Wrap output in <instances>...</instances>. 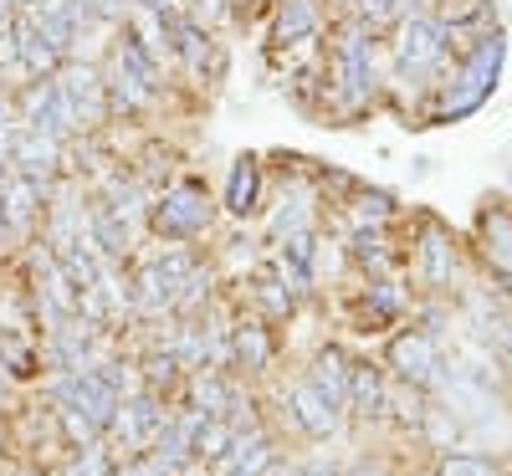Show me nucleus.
I'll list each match as a JSON object with an SVG mask.
<instances>
[{"instance_id": "13", "label": "nucleus", "mask_w": 512, "mask_h": 476, "mask_svg": "<svg viewBox=\"0 0 512 476\" xmlns=\"http://www.w3.org/2000/svg\"><path fill=\"white\" fill-rule=\"evenodd\" d=\"M277 359V338H272V323L267 318H241L231 328V369L241 374H267Z\"/></svg>"}, {"instance_id": "12", "label": "nucleus", "mask_w": 512, "mask_h": 476, "mask_svg": "<svg viewBox=\"0 0 512 476\" xmlns=\"http://www.w3.org/2000/svg\"><path fill=\"white\" fill-rule=\"evenodd\" d=\"M344 415H354L359 425H374V420L390 415V374H384V364H374V359H354Z\"/></svg>"}, {"instance_id": "23", "label": "nucleus", "mask_w": 512, "mask_h": 476, "mask_svg": "<svg viewBox=\"0 0 512 476\" xmlns=\"http://www.w3.org/2000/svg\"><path fill=\"white\" fill-rule=\"evenodd\" d=\"M390 215H395V195L390 190H359L354 226H390Z\"/></svg>"}, {"instance_id": "15", "label": "nucleus", "mask_w": 512, "mask_h": 476, "mask_svg": "<svg viewBox=\"0 0 512 476\" xmlns=\"http://www.w3.org/2000/svg\"><path fill=\"white\" fill-rule=\"evenodd\" d=\"M11 164L21 169V175L52 185L57 169H62V139H47L36 134V128H16V144H11Z\"/></svg>"}, {"instance_id": "10", "label": "nucleus", "mask_w": 512, "mask_h": 476, "mask_svg": "<svg viewBox=\"0 0 512 476\" xmlns=\"http://www.w3.org/2000/svg\"><path fill=\"white\" fill-rule=\"evenodd\" d=\"M477 251H482L487 272L497 277V287L512 292V205L487 200L477 210Z\"/></svg>"}, {"instance_id": "5", "label": "nucleus", "mask_w": 512, "mask_h": 476, "mask_svg": "<svg viewBox=\"0 0 512 476\" xmlns=\"http://www.w3.org/2000/svg\"><path fill=\"white\" fill-rule=\"evenodd\" d=\"M379 88V72H374V31L349 21L338 31V47H333V98L344 108H364Z\"/></svg>"}, {"instance_id": "7", "label": "nucleus", "mask_w": 512, "mask_h": 476, "mask_svg": "<svg viewBox=\"0 0 512 476\" xmlns=\"http://www.w3.org/2000/svg\"><path fill=\"white\" fill-rule=\"evenodd\" d=\"M415 277L431 297H446L461 277V246L441 215H420L415 221Z\"/></svg>"}, {"instance_id": "6", "label": "nucleus", "mask_w": 512, "mask_h": 476, "mask_svg": "<svg viewBox=\"0 0 512 476\" xmlns=\"http://www.w3.org/2000/svg\"><path fill=\"white\" fill-rule=\"evenodd\" d=\"M164 425H169V410H164V395H154V389H134V395H123L118 400V415L108 425V446L118 461L128 456H149L154 441L164 436Z\"/></svg>"}, {"instance_id": "22", "label": "nucleus", "mask_w": 512, "mask_h": 476, "mask_svg": "<svg viewBox=\"0 0 512 476\" xmlns=\"http://www.w3.org/2000/svg\"><path fill=\"white\" fill-rule=\"evenodd\" d=\"M436 476H497V461L487 451H441Z\"/></svg>"}, {"instance_id": "16", "label": "nucleus", "mask_w": 512, "mask_h": 476, "mask_svg": "<svg viewBox=\"0 0 512 476\" xmlns=\"http://www.w3.org/2000/svg\"><path fill=\"white\" fill-rule=\"evenodd\" d=\"M57 82H62V93L77 103V113H82V128L103 123V113H108V88H103V72H98V67H77V62H62Z\"/></svg>"}, {"instance_id": "8", "label": "nucleus", "mask_w": 512, "mask_h": 476, "mask_svg": "<svg viewBox=\"0 0 512 476\" xmlns=\"http://www.w3.org/2000/svg\"><path fill=\"white\" fill-rule=\"evenodd\" d=\"M195 267H200V256L180 251V246L149 256V262L139 267V277H134V308L139 313H175V302H180Z\"/></svg>"}, {"instance_id": "4", "label": "nucleus", "mask_w": 512, "mask_h": 476, "mask_svg": "<svg viewBox=\"0 0 512 476\" xmlns=\"http://www.w3.org/2000/svg\"><path fill=\"white\" fill-rule=\"evenodd\" d=\"M451 21L446 16H431V11H420V16H405L400 31H395V82H431L451 52Z\"/></svg>"}, {"instance_id": "26", "label": "nucleus", "mask_w": 512, "mask_h": 476, "mask_svg": "<svg viewBox=\"0 0 512 476\" xmlns=\"http://www.w3.org/2000/svg\"><path fill=\"white\" fill-rule=\"evenodd\" d=\"M6 384H11V374H6V369H0V405H6Z\"/></svg>"}, {"instance_id": "17", "label": "nucleus", "mask_w": 512, "mask_h": 476, "mask_svg": "<svg viewBox=\"0 0 512 476\" xmlns=\"http://www.w3.org/2000/svg\"><path fill=\"white\" fill-rule=\"evenodd\" d=\"M221 205H226V215H236V221H251V215L262 210V159H256V154L231 159Z\"/></svg>"}, {"instance_id": "9", "label": "nucleus", "mask_w": 512, "mask_h": 476, "mask_svg": "<svg viewBox=\"0 0 512 476\" xmlns=\"http://www.w3.org/2000/svg\"><path fill=\"white\" fill-rule=\"evenodd\" d=\"M441 359H446L441 338L425 333L420 323H400V333H390V343H384V374L400 384H415V389H431Z\"/></svg>"}, {"instance_id": "24", "label": "nucleus", "mask_w": 512, "mask_h": 476, "mask_svg": "<svg viewBox=\"0 0 512 476\" xmlns=\"http://www.w3.org/2000/svg\"><path fill=\"white\" fill-rule=\"evenodd\" d=\"M344 476H390V471H384L379 461H354V466H349Z\"/></svg>"}, {"instance_id": "20", "label": "nucleus", "mask_w": 512, "mask_h": 476, "mask_svg": "<svg viewBox=\"0 0 512 476\" xmlns=\"http://www.w3.org/2000/svg\"><path fill=\"white\" fill-rule=\"evenodd\" d=\"M297 231H313V195H308V190L282 195V210L272 215V226H267L272 246H277V241H287V236H297Z\"/></svg>"}, {"instance_id": "25", "label": "nucleus", "mask_w": 512, "mask_h": 476, "mask_svg": "<svg viewBox=\"0 0 512 476\" xmlns=\"http://www.w3.org/2000/svg\"><path fill=\"white\" fill-rule=\"evenodd\" d=\"M11 246V226H6V210H0V251Z\"/></svg>"}, {"instance_id": "1", "label": "nucleus", "mask_w": 512, "mask_h": 476, "mask_svg": "<svg viewBox=\"0 0 512 476\" xmlns=\"http://www.w3.org/2000/svg\"><path fill=\"white\" fill-rule=\"evenodd\" d=\"M502 67H507V36L492 26L482 36H472V47L461 52L451 82L441 88V103L425 113L420 128H441V123H461V118H472L492 93H497V82H502Z\"/></svg>"}, {"instance_id": "14", "label": "nucleus", "mask_w": 512, "mask_h": 476, "mask_svg": "<svg viewBox=\"0 0 512 476\" xmlns=\"http://www.w3.org/2000/svg\"><path fill=\"white\" fill-rule=\"evenodd\" d=\"M88 241H93V251L103 256V262H128V251H134V226H128L108 200H93L88 205Z\"/></svg>"}, {"instance_id": "11", "label": "nucleus", "mask_w": 512, "mask_h": 476, "mask_svg": "<svg viewBox=\"0 0 512 476\" xmlns=\"http://www.w3.org/2000/svg\"><path fill=\"white\" fill-rule=\"evenodd\" d=\"M287 415H292V425L303 430L308 441H333L338 430H344V410H333L318 389L308 384V374H297L292 384H287Z\"/></svg>"}, {"instance_id": "21", "label": "nucleus", "mask_w": 512, "mask_h": 476, "mask_svg": "<svg viewBox=\"0 0 512 476\" xmlns=\"http://www.w3.org/2000/svg\"><path fill=\"white\" fill-rule=\"evenodd\" d=\"M349 256H354L359 267L379 272L384 262H390V246H384V226H354V236H349Z\"/></svg>"}, {"instance_id": "3", "label": "nucleus", "mask_w": 512, "mask_h": 476, "mask_svg": "<svg viewBox=\"0 0 512 476\" xmlns=\"http://www.w3.org/2000/svg\"><path fill=\"white\" fill-rule=\"evenodd\" d=\"M210 221H216V205H210V190L185 175L175 185H164V195L149 205V231L169 246H185V241H200L210 231Z\"/></svg>"}, {"instance_id": "19", "label": "nucleus", "mask_w": 512, "mask_h": 476, "mask_svg": "<svg viewBox=\"0 0 512 476\" xmlns=\"http://www.w3.org/2000/svg\"><path fill=\"white\" fill-rule=\"evenodd\" d=\"M323 31V6L318 0H282V11H277V41L292 52V47H308V41H318Z\"/></svg>"}, {"instance_id": "2", "label": "nucleus", "mask_w": 512, "mask_h": 476, "mask_svg": "<svg viewBox=\"0 0 512 476\" xmlns=\"http://www.w3.org/2000/svg\"><path fill=\"white\" fill-rule=\"evenodd\" d=\"M431 400L446 405L456 420H472V425H497L502 420V395L492 384V364L441 359V369L431 379Z\"/></svg>"}, {"instance_id": "18", "label": "nucleus", "mask_w": 512, "mask_h": 476, "mask_svg": "<svg viewBox=\"0 0 512 476\" xmlns=\"http://www.w3.org/2000/svg\"><path fill=\"white\" fill-rule=\"evenodd\" d=\"M349 369H354V359L338 349V343H323V349L313 354V364H308V384L318 389L333 410L349 405Z\"/></svg>"}, {"instance_id": "27", "label": "nucleus", "mask_w": 512, "mask_h": 476, "mask_svg": "<svg viewBox=\"0 0 512 476\" xmlns=\"http://www.w3.org/2000/svg\"><path fill=\"white\" fill-rule=\"evenodd\" d=\"M0 461H6V420H0Z\"/></svg>"}]
</instances>
